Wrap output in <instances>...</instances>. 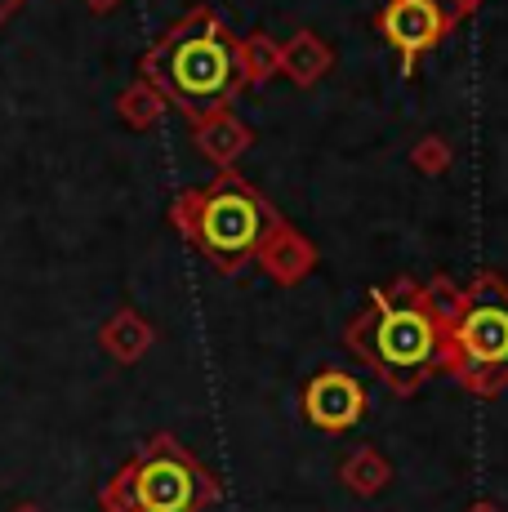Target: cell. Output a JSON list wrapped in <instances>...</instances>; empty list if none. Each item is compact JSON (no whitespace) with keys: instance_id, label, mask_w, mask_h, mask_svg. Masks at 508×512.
Segmentation results:
<instances>
[{"instance_id":"obj_4","label":"cell","mask_w":508,"mask_h":512,"mask_svg":"<svg viewBox=\"0 0 508 512\" xmlns=\"http://www.w3.org/2000/svg\"><path fill=\"white\" fill-rule=\"evenodd\" d=\"M370 352L393 374L424 370L437 357V321L419 303H393L370 326Z\"/></svg>"},{"instance_id":"obj_12","label":"cell","mask_w":508,"mask_h":512,"mask_svg":"<svg viewBox=\"0 0 508 512\" xmlns=\"http://www.w3.org/2000/svg\"><path fill=\"white\" fill-rule=\"evenodd\" d=\"M433 5H442L446 14H464V9L473 5V0H433Z\"/></svg>"},{"instance_id":"obj_15","label":"cell","mask_w":508,"mask_h":512,"mask_svg":"<svg viewBox=\"0 0 508 512\" xmlns=\"http://www.w3.org/2000/svg\"><path fill=\"white\" fill-rule=\"evenodd\" d=\"M477 512H486V508H477Z\"/></svg>"},{"instance_id":"obj_13","label":"cell","mask_w":508,"mask_h":512,"mask_svg":"<svg viewBox=\"0 0 508 512\" xmlns=\"http://www.w3.org/2000/svg\"><path fill=\"white\" fill-rule=\"evenodd\" d=\"M18 512H41V508H18Z\"/></svg>"},{"instance_id":"obj_3","label":"cell","mask_w":508,"mask_h":512,"mask_svg":"<svg viewBox=\"0 0 508 512\" xmlns=\"http://www.w3.org/2000/svg\"><path fill=\"white\" fill-rule=\"evenodd\" d=\"M174 214H179L183 232H188L214 263H223V268L246 259L263 236L259 196L237 179H223V183L205 187V192H188L174 205Z\"/></svg>"},{"instance_id":"obj_7","label":"cell","mask_w":508,"mask_h":512,"mask_svg":"<svg viewBox=\"0 0 508 512\" xmlns=\"http://www.w3.org/2000/svg\"><path fill=\"white\" fill-rule=\"evenodd\" d=\"M304 406H308V419L317 423V428H353V423L361 419L366 397H361V388L348 379V374L326 370L308 383Z\"/></svg>"},{"instance_id":"obj_9","label":"cell","mask_w":508,"mask_h":512,"mask_svg":"<svg viewBox=\"0 0 508 512\" xmlns=\"http://www.w3.org/2000/svg\"><path fill=\"white\" fill-rule=\"evenodd\" d=\"M197 139L205 147V156H214V161H232L237 147H241V130L237 125H201Z\"/></svg>"},{"instance_id":"obj_8","label":"cell","mask_w":508,"mask_h":512,"mask_svg":"<svg viewBox=\"0 0 508 512\" xmlns=\"http://www.w3.org/2000/svg\"><path fill=\"white\" fill-rule=\"evenodd\" d=\"M99 343L116 361H134L152 343V330H148V321L134 317V312H116V317L107 321V330L99 334Z\"/></svg>"},{"instance_id":"obj_6","label":"cell","mask_w":508,"mask_h":512,"mask_svg":"<svg viewBox=\"0 0 508 512\" xmlns=\"http://www.w3.org/2000/svg\"><path fill=\"white\" fill-rule=\"evenodd\" d=\"M446 32V9L433 0H393L384 9V36L402 54H424L442 41Z\"/></svg>"},{"instance_id":"obj_14","label":"cell","mask_w":508,"mask_h":512,"mask_svg":"<svg viewBox=\"0 0 508 512\" xmlns=\"http://www.w3.org/2000/svg\"><path fill=\"white\" fill-rule=\"evenodd\" d=\"M103 512H116V508H103Z\"/></svg>"},{"instance_id":"obj_2","label":"cell","mask_w":508,"mask_h":512,"mask_svg":"<svg viewBox=\"0 0 508 512\" xmlns=\"http://www.w3.org/2000/svg\"><path fill=\"white\" fill-rule=\"evenodd\" d=\"M205 472L170 441H152L112 486L103 490V508L116 512H197L210 499Z\"/></svg>"},{"instance_id":"obj_1","label":"cell","mask_w":508,"mask_h":512,"mask_svg":"<svg viewBox=\"0 0 508 512\" xmlns=\"http://www.w3.org/2000/svg\"><path fill=\"white\" fill-rule=\"evenodd\" d=\"M143 76L165 98H174L183 112L210 116L237 90L241 58L219 18L197 9V14H188L179 27H170L161 36V45L143 63Z\"/></svg>"},{"instance_id":"obj_5","label":"cell","mask_w":508,"mask_h":512,"mask_svg":"<svg viewBox=\"0 0 508 512\" xmlns=\"http://www.w3.org/2000/svg\"><path fill=\"white\" fill-rule=\"evenodd\" d=\"M455 339L473 366L508 370V290L495 281L473 285L464 299V312L455 321Z\"/></svg>"},{"instance_id":"obj_10","label":"cell","mask_w":508,"mask_h":512,"mask_svg":"<svg viewBox=\"0 0 508 512\" xmlns=\"http://www.w3.org/2000/svg\"><path fill=\"white\" fill-rule=\"evenodd\" d=\"M121 112H125V121H130V125H152L156 107L148 103V90H143V85H134V90L121 98Z\"/></svg>"},{"instance_id":"obj_11","label":"cell","mask_w":508,"mask_h":512,"mask_svg":"<svg viewBox=\"0 0 508 512\" xmlns=\"http://www.w3.org/2000/svg\"><path fill=\"white\" fill-rule=\"evenodd\" d=\"M18 5H23V0H0V27H5L9 18L18 14Z\"/></svg>"}]
</instances>
